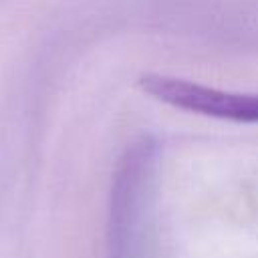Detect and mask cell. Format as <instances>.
Wrapping results in <instances>:
<instances>
[{"label":"cell","mask_w":258,"mask_h":258,"mask_svg":"<svg viewBox=\"0 0 258 258\" xmlns=\"http://www.w3.org/2000/svg\"><path fill=\"white\" fill-rule=\"evenodd\" d=\"M139 85L147 95L175 109L236 123H258V93H234L155 73L143 75Z\"/></svg>","instance_id":"obj_2"},{"label":"cell","mask_w":258,"mask_h":258,"mask_svg":"<svg viewBox=\"0 0 258 258\" xmlns=\"http://www.w3.org/2000/svg\"><path fill=\"white\" fill-rule=\"evenodd\" d=\"M153 183V147L133 145L123 157L111 191V258H145Z\"/></svg>","instance_id":"obj_1"}]
</instances>
